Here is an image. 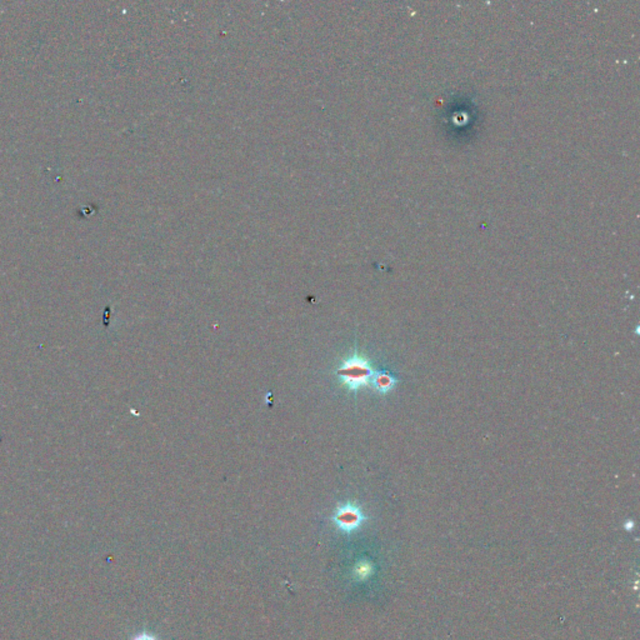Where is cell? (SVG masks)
Returning a JSON list of instances; mask_svg holds the SVG:
<instances>
[{
	"mask_svg": "<svg viewBox=\"0 0 640 640\" xmlns=\"http://www.w3.org/2000/svg\"><path fill=\"white\" fill-rule=\"evenodd\" d=\"M337 374L343 385L352 392H356L371 384L374 372L366 358L354 354L339 366Z\"/></svg>",
	"mask_w": 640,
	"mask_h": 640,
	"instance_id": "obj_1",
	"label": "cell"
},
{
	"mask_svg": "<svg viewBox=\"0 0 640 640\" xmlns=\"http://www.w3.org/2000/svg\"><path fill=\"white\" fill-rule=\"evenodd\" d=\"M134 640H158L155 638L154 635L148 634V633H143V634L138 635L137 638Z\"/></svg>",
	"mask_w": 640,
	"mask_h": 640,
	"instance_id": "obj_5",
	"label": "cell"
},
{
	"mask_svg": "<svg viewBox=\"0 0 640 640\" xmlns=\"http://www.w3.org/2000/svg\"><path fill=\"white\" fill-rule=\"evenodd\" d=\"M374 574V566L369 560H359L355 563L352 571V577L358 582H364Z\"/></svg>",
	"mask_w": 640,
	"mask_h": 640,
	"instance_id": "obj_4",
	"label": "cell"
},
{
	"mask_svg": "<svg viewBox=\"0 0 640 640\" xmlns=\"http://www.w3.org/2000/svg\"><path fill=\"white\" fill-rule=\"evenodd\" d=\"M366 520L363 510L354 503L339 505L332 516V521L338 529L347 534L358 531Z\"/></svg>",
	"mask_w": 640,
	"mask_h": 640,
	"instance_id": "obj_2",
	"label": "cell"
},
{
	"mask_svg": "<svg viewBox=\"0 0 640 640\" xmlns=\"http://www.w3.org/2000/svg\"><path fill=\"white\" fill-rule=\"evenodd\" d=\"M374 389L382 393V394H387L390 390H393L396 384V379H395L393 375H390L389 373L385 372H378L373 374L372 382H371Z\"/></svg>",
	"mask_w": 640,
	"mask_h": 640,
	"instance_id": "obj_3",
	"label": "cell"
}]
</instances>
